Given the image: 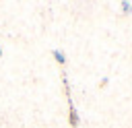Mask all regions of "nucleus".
<instances>
[{
    "mask_svg": "<svg viewBox=\"0 0 132 128\" xmlns=\"http://www.w3.org/2000/svg\"><path fill=\"white\" fill-rule=\"evenodd\" d=\"M70 124H72V126H76V124H78V116H76V111H74V109H70Z\"/></svg>",
    "mask_w": 132,
    "mask_h": 128,
    "instance_id": "1",
    "label": "nucleus"
},
{
    "mask_svg": "<svg viewBox=\"0 0 132 128\" xmlns=\"http://www.w3.org/2000/svg\"><path fill=\"white\" fill-rule=\"evenodd\" d=\"M122 10H124V12H130V4H128L126 0H122Z\"/></svg>",
    "mask_w": 132,
    "mask_h": 128,
    "instance_id": "2",
    "label": "nucleus"
},
{
    "mask_svg": "<svg viewBox=\"0 0 132 128\" xmlns=\"http://www.w3.org/2000/svg\"><path fill=\"white\" fill-rule=\"evenodd\" d=\"M54 56H56V60H58V62H62V64H64V56H62L60 52H54Z\"/></svg>",
    "mask_w": 132,
    "mask_h": 128,
    "instance_id": "3",
    "label": "nucleus"
}]
</instances>
